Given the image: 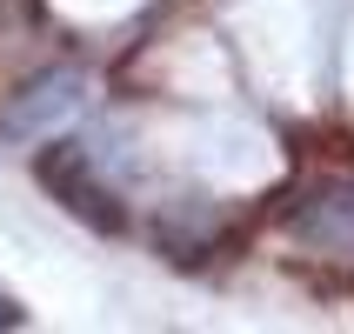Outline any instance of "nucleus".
<instances>
[{
  "label": "nucleus",
  "mask_w": 354,
  "mask_h": 334,
  "mask_svg": "<svg viewBox=\"0 0 354 334\" xmlns=\"http://www.w3.org/2000/svg\"><path fill=\"white\" fill-rule=\"evenodd\" d=\"M288 228L321 261H354V174H321L288 207Z\"/></svg>",
  "instance_id": "1"
},
{
  "label": "nucleus",
  "mask_w": 354,
  "mask_h": 334,
  "mask_svg": "<svg viewBox=\"0 0 354 334\" xmlns=\"http://www.w3.org/2000/svg\"><path fill=\"white\" fill-rule=\"evenodd\" d=\"M34 174H40V187H47V194H54L60 207H67V214L94 221V228H107V234L120 228V207H114V194H107V180L94 174L87 147L60 140V147H47V154L34 160Z\"/></svg>",
  "instance_id": "2"
},
{
  "label": "nucleus",
  "mask_w": 354,
  "mask_h": 334,
  "mask_svg": "<svg viewBox=\"0 0 354 334\" xmlns=\"http://www.w3.org/2000/svg\"><path fill=\"white\" fill-rule=\"evenodd\" d=\"M80 107V74H67V67H54V74L27 80L14 94V107H7V134H40V127H54L60 114H74Z\"/></svg>",
  "instance_id": "3"
},
{
  "label": "nucleus",
  "mask_w": 354,
  "mask_h": 334,
  "mask_svg": "<svg viewBox=\"0 0 354 334\" xmlns=\"http://www.w3.org/2000/svg\"><path fill=\"white\" fill-rule=\"evenodd\" d=\"M20 321H27V308H20V301L0 288V328H20Z\"/></svg>",
  "instance_id": "4"
}]
</instances>
